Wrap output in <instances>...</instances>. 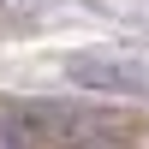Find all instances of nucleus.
<instances>
[{
	"label": "nucleus",
	"mask_w": 149,
	"mask_h": 149,
	"mask_svg": "<svg viewBox=\"0 0 149 149\" xmlns=\"http://www.w3.org/2000/svg\"><path fill=\"white\" fill-rule=\"evenodd\" d=\"M72 84H90V90H143V78L131 66H95V60H66Z\"/></svg>",
	"instance_id": "obj_1"
}]
</instances>
